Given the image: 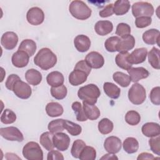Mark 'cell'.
<instances>
[{"label": "cell", "instance_id": "cell-28", "mask_svg": "<svg viewBox=\"0 0 160 160\" xmlns=\"http://www.w3.org/2000/svg\"><path fill=\"white\" fill-rule=\"evenodd\" d=\"M103 89L106 94L112 99H118L121 94L120 88L111 82H104L103 85Z\"/></svg>", "mask_w": 160, "mask_h": 160}, {"label": "cell", "instance_id": "cell-17", "mask_svg": "<svg viewBox=\"0 0 160 160\" xmlns=\"http://www.w3.org/2000/svg\"><path fill=\"white\" fill-rule=\"evenodd\" d=\"M91 44L90 39L84 34L78 35L74 39V44L76 49L81 52L88 51L91 47Z\"/></svg>", "mask_w": 160, "mask_h": 160}, {"label": "cell", "instance_id": "cell-44", "mask_svg": "<svg viewBox=\"0 0 160 160\" xmlns=\"http://www.w3.org/2000/svg\"><path fill=\"white\" fill-rule=\"evenodd\" d=\"M120 39L118 36H111L108 38L104 42V47L108 52H113L116 51L117 44Z\"/></svg>", "mask_w": 160, "mask_h": 160}, {"label": "cell", "instance_id": "cell-35", "mask_svg": "<svg viewBox=\"0 0 160 160\" xmlns=\"http://www.w3.org/2000/svg\"><path fill=\"white\" fill-rule=\"evenodd\" d=\"M64 128L72 136H78L82 132V128L80 125L68 120L64 121Z\"/></svg>", "mask_w": 160, "mask_h": 160}, {"label": "cell", "instance_id": "cell-41", "mask_svg": "<svg viewBox=\"0 0 160 160\" xmlns=\"http://www.w3.org/2000/svg\"><path fill=\"white\" fill-rule=\"evenodd\" d=\"M71 108L72 110L74 111V113L76 114V119L78 121H87L88 118H86L84 112L83 108L82 107V105L80 102L78 101H75L72 104Z\"/></svg>", "mask_w": 160, "mask_h": 160}, {"label": "cell", "instance_id": "cell-55", "mask_svg": "<svg viewBox=\"0 0 160 160\" xmlns=\"http://www.w3.org/2000/svg\"><path fill=\"white\" fill-rule=\"evenodd\" d=\"M11 156H10V155H9L8 153L6 154V159H21L20 158H19L18 156H16V154H13V153H11Z\"/></svg>", "mask_w": 160, "mask_h": 160}, {"label": "cell", "instance_id": "cell-48", "mask_svg": "<svg viewBox=\"0 0 160 160\" xmlns=\"http://www.w3.org/2000/svg\"><path fill=\"white\" fill-rule=\"evenodd\" d=\"M149 98L151 102L155 105L160 104V88L159 86L154 87L152 89L149 94Z\"/></svg>", "mask_w": 160, "mask_h": 160}, {"label": "cell", "instance_id": "cell-25", "mask_svg": "<svg viewBox=\"0 0 160 160\" xmlns=\"http://www.w3.org/2000/svg\"><path fill=\"white\" fill-rule=\"evenodd\" d=\"M25 79L27 82L32 86L38 85L42 81L41 73L35 69H29L25 73Z\"/></svg>", "mask_w": 160, "mask_h": 160}, {"label": "cell", "instance_id": "cell-40", "mask_svg": "<svg viewBox=\"0 0 160 160\" xmlns=\"http://www.w3.org/2000/svg\"><path fill=\"white\" fill-rule=\"evenodd\" d=\"M16 120V115L14 111L9 109H5L1 116V121L3 124H9Z\"/></svg>", "mask_w": 160, "mask_h": 160}, {"label": "cell", "instance_id": "cell-39", "mask_svg": "<svg viewBox=\"0 0 160 160\" xmlns=\"http://www.w3.org/2000/svg\"><path fill=\"white\" fill-rule=\"evenodd\" d=\"M64 121L63 119H57L52 120L48 124V130L52 133H57L64 131Z\"/></svg>", "mask_w": 160, "mask_h": 160}, {"label": "cell", "instance_id": "cell-32", "mask_svg": "<svg viewBox=\"0 0 160 160\" xmlns=\"http://www.w3.org/2000/svg\"><path fill=\"white\" fill-rule=\"evenodd\" d=\"M159 49L153 47L148 53V61L151 66L156 69H160V62H159Z\"/></svg>", "mask_w": 160, "mask_h": 160}, {"label": "cell", "instance_id": "cell-31", "mask_svg": "<svg viewBox=\"0 0 160 160\" xmlns=\"http://www.w3.org/2000/svg\"><path fill=\"white\" fill-rule=\"evenodd\" d=\"M129 54L128 52H119L115 58V61L116 63V65L124 70H128L131 68H132V64H131L128 60V56Z\"/></svg>", "mask_w": 160, "mask_h": 160}, {"label": "cell", "instance_id": "cell-37", "mask_svg": "<svg viewBox=\"0 0 160 160\" xmlns=\"http://www.w3.org/2000/svg\"><path fill=\"white\" fill-rule=\"evenodd\" d=\"M96 158V149L93 147L86 146L81 152L79 159L81 160H94Z\"/></svg>", "mask_w": 160, "mask_h": 160}, {"label": "cell", "instance_id": "cell-13", "mask_svg": "<svg viewBox=\"0 0 160 160\" xmlns=\"http://www.w3.org/2000/svg\"><path fill=\"white\" fill-rule=\"evenodd\" d=\"M148 50L145 48L135 49L128 56V60L131 64H138L143 62L147 57Z\"/></svg>", "mask_w": 160, "mask_h": 160}, {"label": "cell", "instance_id": "cell-45", "mask_svg": "<svg viewBox=\"0 0 160 160\" xmlns=\"http://www.w3.org/2000/svg\"><path fill=\"white\" fill-rule=\"evenodd\" d=\"M116 34L121 38L131 34V28L129 24L124 22L119 23L116 27Z\"/></svg>", "mask_w": 160, "mask_h": 160}, {"label": "cell", "instance_id": "cell-46", "mask_svg": "<svg viewBox=\"0 0 160 160\" xmlns=\"http://www.w3.org/2000/svg\"><path fill=\"white\" fill-rule=\"evenodd\" d=\"M149 144L151 150L156 154L160 155V137L159 135L152 137L149 140Z\"/></svg>", "mask_w": 160, "mask_h": 160}, {"label": "cell", "instance_id": "cell-5", "mask_svg": "<svg viewBox=\"0 0 160 160\" xmlns=\"http://www.w3.org/2000/svg\"><path fill=\"white\" fill-rule=\"evenodd\" d=\"M128 98L135 105L141 104L146 98L145 88L139 83H134L128 91Z\"/></svg>", "mask_w": 160, "mask_h": 160}, {"label": "cell", "instance_id": "cell-11", "mask_svg": "<svg viewBox=\"0 0 160 160\" xmlns=\"http://www.w3.org/2000/svg\"><path fill=\"white\" fill-rule=\"evenodd\" d=\"M85 61L91 68L94 69H99L102 68L104 64L103 56L96 51L89 52L85 58Z\"/></svg>", "mask_w": 160, "mask_h": 160}, {"label": "cell", "instance_id": "cell-23", "mask_svg": "<svg viewBox=\"0 0 160 160\" xmlns=\"http://www.w3.org/2000/svg\"><path fill=\"white\" fill-rule=\"evenodd\" d=\"M82 108L86 118L90 120H96L100 116V111L94 104H89L85 101L82 102Z\"/></svg>", "mask_w": 160, "mask_h": 160}, {"label": "cell", "instance_id": "cell-42", "mask_svg": "<svg viewBox=\"0 0 160 160\" xmlns=\"http://www.w3.org/2000/svg\"><path fill=\"white\" fill-rule=\"evenodd\" d=\"M125 121L131 126H136L141 121L140 114L136 111H129L125 115Z\"/></svg>", "mask_w": 160, "mask_h": 160}, {"label": "cell", "instance_id": "cell-1", "mask_svg": "<svg viewBox=\"0 0 160 160\" xmlns=\"http://www.w3.org/2000/svg\"><path fill=\"white\" fill-rule=\"evenodd\" d=\"M34 64L43 70L53 68L57 62L56 55L49 48L41 49L34 58Z\"/></svg>", "mask_w": 160, "mask_h": 160}, {"label": "cell", "instance_id": "cell-2", "mask_svg": "<svg viewBox=\"0 0 160 160\" xmlns=\"http://www.w3.org/2000/svg\"><path fill=\"white\" fill-rule=\"evenodd\" d=\"M101 95L99 88L94 84H89L80 88L78 91V98L91 104H95Z\"/></svg>", "mask_w": 160, "mask_h": 160}, {"label": "cell", "instance_id": "cell-54", "mask_svg": "<svg viewBox=\"0 0 160 160\" xmlns=\"http://www.w3.org/2000/svg\"><path fill=\"white\" fill-rule=\"evenodd\" d=\"M118 159V158L117 156H116L112 153L106 154L104 156H103L102 158H101V159Z\"/></svg>", "mask_w": 160, "mask_h": 160}, {"label": "cell", "instance_id": "cell-24", "mask_svg": "<svg viewBox=\"0 0 160 160\" xmlns=\"http://www.w3.org/2000/svg\"><path fill=\"white\" fill-rule=\"evenodd\" d=\"M46 81L48 84L51 87H57L63 84L64 78L61 72L54 71L48 74L46 77Z\"/></svg>", "mask_w": 160, "mask_h": 160}, {"label": "cell", "instance_id": "cell-7", "mask_svg": "<svg viewBox=\"0 0 160 160\" xmlns=\"http://www.w3.org/2000/svg\"><path fill=\"white\" fill-rule=\"evenodd\" d=\"M0 134L3 138L8 141L22 142L24 140L22 133L18 128L14 126L1 128Z\"/></svg>", "mask_w": 160, "mask_h": 160}, {"label": "cell", "instance_id": "cell-26", "mask_svg": "<svg viewBox=\"0 0 160 160\" xmlns=\"http://www.w3.org/2000/svg\"><path fill=\"white\" fill-rule=\"evenodd\" d=\"M130 2L128 0H118L113 4V12L117 16L126 14L130 9Z\"/></svg>", "mask_w": 160, "mask_h": 160}, {"label": "cell", "instance_id": "cell-27", "mask_svg": "<svg viewBox=\"0 0 160 160\" xmlns=\"http://www.w3.org/2000/svg\"><path fill=\"white\" fill-rule=\"evenodd\" d=\"M46 112L49 116L55 118L61 116L64 112V109L59 103L57 102H51L47 104Z\"/></svg>", "mask_w": 160, "mask_h": 160}, {"label": "cell", "instance_id": "cell-20", "mask_svg": "<svg viewBox=\"0 0 160 160\" xmlns=\"http://www.w3.org/2000/svg\"><path fill=\"white\" fill-rule=\"evenodd\" d=\"M142 40L143 41L149 45H154L157 44L159 46V31L156 29H150L146 31L142 34Z\"/></svg>", "mask_w": 160, "mask_h": 160}, {"label": "cell", "instance_id": "cell-6", "mask_svg": "<svg viewBox=\"0 0 160 160\" xmlns=\"http://www.w3.org/2000/svg\"><path fill=\"white\" fill-rule=\"evenodd\" d=\"M154 12L152 5L148 2L139 1L133 3L132 5V13L136 17L148 16L151 17L153 15Z\"/></svg>", "mask_w": 160, "mask_h": 160}, {"label": "cell", "instance_id": "cell-53", "mask_svg": "<svg viewBox=\"0 0 160 160\" xmlns=\"http://www.w3.org/2000/svg\"><path fill=\"white\" fill-rule=\"evenodd\" d=\"M154 156L150 153L148 152H142L139 154L137 158L138 160H141V159H154Z\"/></svg>", "mask_w": 160, "mask_h": 160}, {"label": "cell", "instance_id": "cell-8", "mask_svg": "<svg viewBox=\"0 0 160 160\" xmlns=\"http://www.w3.org/2000/svg\"><path fill=\"white\" fill-rule=\"evenodd\" d=\"M12 91L17 97L23 99H28L32 94V89L30 86L21 81V79L16 81L13 85Z\"/></svg>", "mask_w": 160, "mask_h": 160}, {"label": "cell", "instance_id": "cell-34", "mask_svg": "<svg viewBox=\"0 0 160 160\" xmlns=\"http://www.w3.org/2000/svg\"><path fill=\"white\" fill-rule=\"evenodd\" d=\"M112 78L116 82L123 88L128 87L131 82L129 75L119 71L114 72L112 75Z\"/></svg>", "mask_w": 160, "mask_h": 160}, {"label": "cell", "instance_id": "cell-47", "mask_svg": "<svg viewBox=\"0 0 160 160\" xmlns=\"http://www.w3.org/2000/svg\"><path fill=\"white\" fill-rule=\"evenodd\" d=\"M152 22V18L148 16H141L136 18L135 25L138 28H144L149 26Z\"/></svg>", "mask_w": 160, "mask_h": 160}, {"label": "cell", "instance_id": "cell-16", "mask_svg": "<svg viewBox=\"0 0 160 160\" xmlns=\"http://www.w3.org/2000/svg\"><path fill=\"white\" fill-rule=\"evenodd\" d=\"M29 56L24 51L18 50L15 52L11 58L12 64L18 68H22L26 66L29 62Z\"/></svg>", "mask_w": 160, "mask_h": 160}, {"label": "cell", "instance_id": "cell-49", "mask_svg": "<svg viewBox=\"0 0 160 160\" xmlns=\"http://www.w3.org/2000/svg\"><path fill=\"white\" fill-rule=\"evenodd\" d=\"M74 69H78L84 71L88 75H89L91 71V68L89 66V65L87 64L85 60H81L78 61L76 63Z\"/></svg>", "mask_w": 160, "mask_h": 160}, {"label": "cell", "instance_id": "cell-50", "mask_svg": "<svg viewBox=\"0 0 160 160\" xmlns=\"http://www.w3.org/2000/svg\"><path fill=\"white\" fill-rule=\"evenodd\" d=\"M113 4L110 3L105 6L99 12V14L101 18H108L113 14Z\"/></svg>", "mask_w": 160, "mask_h": 160}, {"label": "cell", "instance_id": "cell-36", "mask_svg": "<svg viewBox=\"0 0 160 160\" xmlns=\"http://www.w3.org/2000/svg\"><path fill=\"white\" fill-rule=\"evenodd\" d=\"M114 128L113 123L108 118H102L98 122L99 131L102 134H108L112 132Z\"/></svg>", "mask_w": 160, "mask_h": 160}, {"label": "cell", "instance_id": "cell-10", "mask_svg": "<svg viewBox=\"0 0 160 160\" xmlns=\"http://www.w3.org/2000/svg\"><path fill=\"white\" fill-rule=\"evenodd\" d=\"M52 141L54 147L60 151L67 150L70 144V138L64 132H57L52 136Z\"/></svg>", "mask_w": 160, "mask_h": 160}, {"label": "cell", "instance_id": "cell-29", "mask_svg": "<svg viewBox=\"0 0 160 160\" xmlns=\"http://www.w3.org/2000/svg\"><path fill=\"white\" fill-rule=\"evenodd\" d=\"M36 43L32 39H26L23 40L18 48V50L26 52L29 56H32L36 51Z\"/></svg>", "mask_w": 160, "mask_h": 160}, {"label": "cell", "instance_id": "cell-51", "mask_svg": "<svg viewBox=\"0 0 160 160\" xmlns=\"http://www.w3.org/2000/svg\"><path fill=\"white\" fill-rule=\"evenodd\" d=\"M19 79H20V78L17 74H12L9 75L8 76V78H7V80L5 83L6 88L10 91H12L13 85L14 84L16 81Z\"/></svg>", "mask_w": 160, "mask_h": 160}, {"label": "cell", "instance_id": "cell-3", "mask_svg": "<svg viewBox=\"0 0 160 160\" xmlns=\"http://www.w3.org/2000/svg\"><path fill=\"white\" fill-rule=\"evenodd\" d=\"M69 11L71 14L77 19L85 20L88 19L92 11L88 5L82 1H72L69 6Z\"/></svg>", "mask_w": 160, "mask_h": 160}, {"label": "cell", "instance_id": "cell-14", "mask_svg": "<svg viewBox=\"0 0 160 160\" xmlns=\"http://www.w3.org/2000/svg\"><path fill=\"white\" fill-rule=\"evenodd\" d=\"M121 139L114 136L107 138L104 142V148L109 153L115 154L118 152L121 149Z\"/></svg>", "mask_w": 160, "mask_h": 160}, {"label": "cell", "instance_id": "cell-30", "mask_svg": "<svg viewBox=\"0 0 160 160\" xmlns=\"http://www.w3.org/2000/svg\"><path fill=\"white\" fill-rule=\"evenodd\" d=\"M124 150L128 154L136 152L139 149V142L138 140L132 137L127 138L122 144Z\"/></svg>", "mask_w": 160, "mask_h": 160}, {"label": "cell", "instance_id": "cell-21", "mask_svg": "<svg viewBox=\"0 0 160 160\" xmlns=\"http://www.w3.org/2000/svg\"><path fill=\"white\" fill-rule=\"evenodd\" d=\"M142 134L148 138H152L160 134L159 124L156 122H146L142 126Z\"/></svg>", "mask_w": 160, "mask_h": 160}, {"label": "cell", "instance_id": "cell-9", "mask_svg": "<svg viewBox=\"0 0 160 160\" xmlns=\"http://www.w3.org/2000/svg\"><path fill=\"white\" fill-rule=\"evenodd\" d=\"M26 19L28 22L32 25H40L44 20V14L41 8L38 7H33L28 11Z\"/></svg>", "mask_w": 160, "mask_h": 160}, {"label": "cell", "instance_id": "cell-12", "mask_svg": "<svg viewBox=\"0 0 160 160\" xmlns=\"http://www.w3.org/2000/svg\"><path fill=\"white\" fill-rule=\"evenodd\" d=\"M18 42V35L12 31L4 32L1 38V44L2 47L8 50L13 49Z\"/></svg>", "mask_w": 160, "mask_h": 160}, {"label": "cell", "instance_id": "cell-4", "mask_svg": "<svg viewBox=\"0 0 160 160\" xmlns=\"http://www.w3.org/2000/svg\"><path fill=\"white\" fill-rule=\"evenodd\" d=\"M22 155L28 160H42L43 152L38 143L30 141L26 143L22 148Z\"/></svg>", "mask_w": 160, "mask_h": 160}, {"label": "cell", "instance_id": "cell-52", "mask_svg": "<svg viewBox=\"0 0 160 160\" xmlns=\"http://www.w3.org/2000/svg\"><path fill=\"white\" fill-rule=\"evenodd\" d=\"M48 160H63L64 157L63 155L58 151L51 150L47 156Z\"/></svg>", "mask_w": 160, "mask_h": 160}, {"label": "cell", "instance_id": "cell-18", "mask_svg": "<svg viewBox=\"0 0 160 160\" xmlns=\"http://www.w3.org/2000/svg\"><path fill=\"white\" fill-rule=\"evenodd\" d=\"M131 81L136 82L141 79L147 78L149 75V71L143 67L138 68H131L127 70Z\"/></svg>", "mask_w": 160, "mask_h": 160}, {"label": "cell", "instance_id": "cell-15", "mask_svg": "<svg viewBox=\"0 0 160 160\" xmlns=\"http://www.w3.org/2000/svg\"><path fill=\"white\" fill-rule=\"evenodd\" d=\"M135 45V39L131 34L121 38L116 47V51L119 52H128L131 50Z\"/></svg>", "mask_w": 160, "mask_h": 160}, {"label": "cell", "instance_id": "cell-43", "mask_svg": "<svg viewBox=\"0 0 160 160\" xmlns=\"http://www.w3.org/2000/svg\"><path fill=\"white\" fill-rule=\"evenodd\" d=\"M86 146V143L81 139H76L73 142L71 153L72 157L75 158H79V155L83 148Z\"/></svg>", "mask_w": 160, "mask_h": 160}, {"label": "cell", "instance_id": "cell-38", "mask_svg": "<svg viewBox=\"0 0 160 160\" xmlns=\"http://www.w3.org/2000/svg\"><path fill=\"white\" fill-rule=\"evenodd\" d=\"M68 93L67 88L64 85H61L57 87H51V96L58 100L65 98Z\"/></svg>", "mask_w": 160, "mask_h": 160}, {"label": "cell", "instance_id": "cell-19", "mask_svg": "<svg viewBox=\"0 0 160 160\" xmlns=\"http://www.w3.org/2000/svg\"><path fill=\"white\" fill-rule=\"evenodd\" d=\"M88 76V75L84 71L78 69H74L69 76V82L74 86H78L86 82Z\"/></svg>", "mask_w": 160, "mask_h": 160}, {"label": "cell", "instance_id": "cell-33", "mask_svg": "<svg viewBox=\"0 0 160 160\" xmlns=\"http://www.w3.org/2000/svg\"><path fill=\"white\" fill-rule=\"evenodd\" d=\"M53 135V133L49 131L43 132L40 136V144L48 151L52 150L54 148V145L52 141Z\"/></svg>", "mask_w": 160, "mask_h": 160}, {"label": "cell", "instance_id": "cell-22", "mask_svg": "<svg viewBox=\"0 0 160 160\" xmlns=\"http://www.w3.org/2000/svg\"><path fill=\"white\" fill-rule=\"evenodd\" d=\"M113 24L110 21H99L94 25L96 32L100 36H104L112 32Z\"/></svg>", "mask_w": 160, "mask_h": 160}]
</instances>
